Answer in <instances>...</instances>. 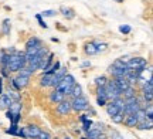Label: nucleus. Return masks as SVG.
<instances>
[{
	"label": "nucleus",
	"mask_w": 153,
	"mask_h": 139,
	"mask_svg": "<svg viewBox=\"0 0 153 139\" xmlns=\"http://www.w3.org/2000/svg\"><path fill=\"white\" fill-rule=\"evenodd\" d=\"M53 58H54V54H53V53H50V54H48V57H47V58L44 60V62H43V67H41V70H43L44 72H45V71H47V70H48L50 67H51V65H53Z\"/></svg>",
	"instance_id": "nucleus-21"
},
{
	"label": "nucleus",
	"mask_w": 153,
	"mask_h": 139,
	"mask_svg": "<svg viewBox=\"0 0 153 139\" xmlns=\"http://www.w3.org/2000/svg\"><path fill=\"white\" fill-rule=\"evenodd\" d=\"M82 123H84V125H82V129H84V131H85V132H88V131H89V129L92 128V125H94V122L92 121H91V119H84V121H82Z\"/></svg>",
	"instance_id": "nucleus-32"
},
{
	"label": "nucleus",
	"mask_w": 153,
	"mask_h": 139,
	"mask_svg": "<svg viewBox=\"0 0 153 139\" xmlns=\"http://www.w3.org/2000/svg\"><path fill=\"white\" fill-rule=\"evenodd\" d=\"M125 105H123V114L125 115H131V114H136L140 109V102L136 97H132V98H126Z\"/></svg>",
	"instance_id": "nucleus-8"
},
{
	"label": "nucleus",
	"mask_w": 153,
	"mask_h": 139,
	"mask_svg": "<svg viewBox=\"0 0 153 139\" xmlns=\"http://www.w3.org/2000/svg\"><path fill=\"white\" fill-rule=\"evenodd\" d=\"M81 65H82V67H89V65H91V62H89V61H85V62H82Z\"/></svg>",
	"instance_id": "nucleus-43"
},
{
	"label": "nucleus",
	"mask_w": 153,
	"mask_h": 139,
	"mask_svg": "<svg viewBox=\"0 0 153 139\" xmlns=\"http://www.w3.org/2000/svg\"><path fill=\"white\" fill-rule=\"evenodd\" d=\"M89 108V104H88V100L81 95V97H76V98H72L71 101V109H75V111H85Z\"/></svg>",
	"instance_id": "nucleus-10"
},
{
	"label": "nucleus",
	"mask_w": 153,
	"mask_h": 139,
	"mask_svg": "<svg viewBox=\"0 0 153 139\" xmlns=\"http://www.w3.org/2000/svg\"><path fill=\"white\" fill-rule=\"evenodd\" d=\"M55 14V11L54 10H45V11H43V13H41V16H54Z\"/></svg>",
	"instance_id": "nucleus-40"
},
{
	"label": "nucleus",
	"mask_w": 153,
	"mask_h": 139,
	"mask_svg": "<svg viewBox=\"0 0 153 139\" xmlns=\"http://www.w3.org/2000/svg\"><path fill=\"white\" fill-rule=\"evenodd\" d=\"M9 20H4V22H3V34H9L10 33V24H9Z\"/></svg>",
	"instance_id": "nucleus-36"
},
{
	"label": "nucleus",
	"mask_w": 153,
	"mask_h": 139,
	"mask_svg": "<svg viewBox=\"0 0 153 139\" xmlns=\"http://www.w3.org/2000/svg\"><path fill=\"white\" fill-rule=\"evenodd\" d=\"M126 62V67L129 68V71H135L137 74H142L145 71V68L148 65V61L146 58H142V57H135V58H131L129 61Z\"/></svg>",
	"instance_id": "nucleus-5"
},
{
	"label": "nucleus",
	"mask_w": 153,
	"mask_h": 139,
	"mask_svg": "<svg viewBox=\"0 0 153 139\" xmlns=\"http://www.w3.org/2000/svg\"><path fill=\"white\" fill-rule=\"evenodd\" d=\"M51 139H57V138H51Z\"/></svg>",
	"instance_id": "nucleus-45"
},
{
	"label": "nucleus",
	"mask_w": 153,
	"mask_h": 139,
	"mask_svg": "<svg viewBox=\"0 0 153 139\" xmlns=\"http://www.w3.org/2000/svg\"><path fill=\"white\" fill-rule=\"evenodd\" d=\"M122 95H123V98H132V97H136V92H135V88L133 87H129V88H126L123 92H122Z\"/></svg>",
	"instance_id": "nucleus-28"
},
{
	"label": "nucleus",
	"mask_w": 153,
	"mask_h": 139,
	"mask_svg": "<svg viewBox=\"0 0 153 139\" xmlns=\"http://www.w3.org/2000/svg\"><path fill=\"white\" fill-rule=\"evenodd\" d=\"M126 80H128V83L131 84H136L137 83V80H139V74L135 71H129L128 74H126Z\"/></svg>",
	"instance_id": "nucleus-22"
},
{
	"label": "nucleus",
	"mask_w": 153,
	"mask_h": 139,
	"mask_svg": "<svg viewBox=\"0 0 153 139\" xmlns=\"http://www.w3.org/2000/svg\"><path fill=\"white\" fill-rule=\"evenodd\" d=\"M108 81V78L105 77V75H101V77H97L95 78V85L97 87H105V84Z\"/></svg>",
	"instance_id": "nucleus-31"
},
{
	"label": "nucleus",
	"mask_w": 153,
	"mask_h": 139,
	"mask_svg": "<svg viewBox=\"0 0 153 139\" xmlns=\"http://www.w3.org/2000/svg\"><path fill=\"white\" fill-rule=\"evenodd\" d=\"M41 132V129L36 126V125H28V126H24V134H26V139L28 138H33V139H37L38 138V134Z\"/></svg>",
	"instance_id": "nucleus-13"
},
{
	"label": "nucleus",
	"mask_w": 153,
	"mask_h": 139,
	"mask_svg": "<svg viewBox=\"0 0 153 139\" xmlns=\"http://www.w3.org/2000/svg\"><path fill=\"white\" fill-rule=\"evenodd\" d=\"M36 19L38 20V23H40V26H41V27L47 28V24H45V22L43 20V16H41V14H37V16H36Z\"/></svg>",
	"instance_id": "nucleus-39"
},
{
	"label": "nucleus",
	"mask_w": 153,
	"mask_h": 139,
	"mask_svg": "<svg viewBox=\"0 0 153 139\" xmlns=\"http://www.w3.org/2000/svg\"><path fill=\"white\" fill-rule=\"evenodd\" d=\"M105 92H106L108 101H114V100H118V98H122V92H120V89L116 87V84H115L114 80L106 81V84H105Z\"/></svg>",
	"instance_id": "nucleus-7"
},
{
	"label": "nucleus",
	"mask_w": 153,
	"mask_h": 139,
	"mask_svg": "<svg viewBox=\"0 0 153 139\" xmlns=\"http://www.w3.org/2000/svg\"><path fill=\"white\" fill-rule=\"evenodd\" d=\"M65 100V97L61 94L60 91H57V89H54L51 94H50V101L53 102V104H60L61 101Z\"/></svg>",
	"instance_id": "nucleus-19"
},
{
	"label": "nucleus",
	"mask_w": 153,
	"mask_h": 139,
	"mask_svg": "<svg viewBox=\"0 0 153 139\" xmlns=\"http://www.w3.org/2000/svg\"><path fill=\"white\" fill-rule=\"evenodd\" d=\"M26 65H27V61H26L24 54L16 53V54H9L7 56V60H6L4 65H1V68H4L7 72H17Z\"/></svg>",
	"instance_id": "nucleus-1"
},
{
	"label": "nucleus",
	"mask_w": 153,
	"mask_h": 139,
	"mask_svg": "<svg viewBox=\"0 0 153 139\" xmlns=\"http://www.w3.org/2000/svg\"><path fill=\"white\" fill-rule=\"evenodd\" d=\"M123 119H125V114H123V109H120L119 112H116L114 117H112V121L115 123H123Z\"/></svg>",
	"instance_id": "nucleus-24"
},
{
	"label": "nucleus",
	"mask_w": 153,
	"mask_h": 139,
	"mask_svg": "<svg viewBox=\"0 0 153 139\" xmlns=\"http://www.w3.org/2000/svg\"><path fill=\"white\" fill-rule=\"evenodd\" d=\"M109 138L111 139H123V136L118 132V131H115V129H112L109 132Z\"/></svg>",
	"instance_id": "nucleus-33"
},
{
	"label": "nucleus",
	"mask_w": 153,
	"mask_h": 139,
	"mask_svg": "<svg viewBox=\"0 0 153 139\" xmlns=\"http://www.w3.org/2000/svg\"><path fill=\"white\" fill-rule=\"evenodd\" d=\"M131 30H132V28L129 27V26H126V24H123V26H119V31L122 34H129V33H131Z\"/></svg>",
	"instance_id": "nucleus-37"
},
{
	"label": "nucleus",
	"mask_w": 153,
	"mask_h": 139,
	"mask_svg": "<svg viewBox=\"0 0 153 139\" xmlns=\"http://www.w3.org/2000/svg\"><path fill=\"white\" fill-rule=\"evenodd\" d=\"M47 54H48V50H47L45 47H41V48L37 51L36 56H33L30 60H27V67L31 68L33 71H36V70H41L43 62H44V60H45V56H47Z\"/></svg>",
	"instance_id": "nucleus-2"
},
{
	"label": "nucleus",
	"mask_w": 153,
	"mask_h": 139,
	"mask_svg": "<svg viewBox=\"0 0 153 139\" xmlns=\"http://www.w3.org/2000/svg\"><path fill=\"white\" fill-rule=\"evenodd\" d=\"M17 131H19V126L14 125V123H11V126L7 131H6V134H10V135H17Z\"/></svg>",
	"instance_id": "nucleus-35"
},
{
	"label": "nucleus",
	"mask_w": 153,
	"mask_h": 139,
	"mask_svg": "<svg viewBox=\"0 0 153 139\" xmlns=\"http://www.w3.org/2000/svg\"><path fill=\"white\" fill-rule=\"evenodd\" d=\"M17 72H19V75H26V77H30L31 74H34L33 70H31V68H28L27 65H26V67H23L22 70H19Z\"/></svg>",
	"instance_id": "nucleus-30"
},
{
	"label": "nucleus",
	"mask_w": 153,
	"mask_h": 139,
	"mask_svg": "<svg viewBox=\"0 0 153 139\" xmlns=\"http://www.w3.org/2000/svg\"><path fill=\"white\" fill-rule=\"evenodd\" d=\"M70 95H71L72 98H76V97H81V95H82V88H81V85L75 83V85L72 87L71 94H70Z\"/></svg>",
	"instance_id": "nucleus-25"
},
{
	"label": "nucleus",
	"mask_w": 153,
	"mask_h": 139,
	"mask_svg": "<svg viewBox=\"0 0 153 139\" xmlns=\"http://www.w3.org/2000/svg\"><path fill=\"white\" fill-rule=\"evenodd\" d=\"M115 1H116V3H122L123 0H115Z\"/></svg>",
	"instance_id": "nucleus-44"
},
{
	"label": "nucleus",
	"mask_w": 153,
	"mask_h": 139,
	"mask_svg": "<svg viewBox=\"0 0 153 139\" xmlns=\"http://www.w3.org/2000/svg\"><path fill=\"white\" fill-rule=\"evenodd\" d=\"M28 81H30V77H26V75H17L14 80H11V84L16 89H23L28 85Z\"/></svg>",
	"instance_id": "nucleus-12"
},
{
	"label": "nucleus",
	"mask_w": 153,
	"mask_h": 139,
	"mask_svg": "<svg viewBox=\"0 0 153 139\" xmlns=\"http://www.w3.org/2000/svg\"><path fill=\"white\" fill-rule=\"evenodd\" d=\"M108 71L116 77H126V74L129 72V68L126 67V62L123 61V58H118L116 61H114V64L108 68Z\"/></svg>",
	"instance_id": "nucleus-4"
},
{
	"label": "nucleus",
	"mask_w": 153,
	"mask_h": 139,
	"mask_svg": "<svg viewBox=\"0 0 153 139\" xmlns=\"http://www.w3.org/2000/svg\"><path fill=\"white\" fill-rule=\"evenodd\" d=\"M114 81H115V84H116V87L120 89V92H123L126 88H129V87H131V84L128 83L126 77H116Z\"/></svg>",
	"instance_id": "nucleus-16"
},
{
	"label": "nucleus",
	"mask_w": 153,
	"mask_h": 139,
	"mask_svg": "<svg viewBox=\"0 0 153 139\" xmlns=\"http://www.w3.org/2000/svg\"><path fill=\"white\" fill-rule=\"evenodd\" d=\"M37 139H51V135H50L48 132H43V131H41V132L38 134Z\"/></svg>",
	"instance_id": "nucleus-38"
},
{
	"label": "nucleus",
	"mask_w": 153,
	"mask_h": 139,
	"mask_svg": "<svg viewBox=\"0 0 153 139\" xmlns=\"http://www.w3.org/2000/svg\"><path fill=\"white\" fill-rule=\"evenodd\" d=\"M82 139H88V138H82ZM94 139H106V136L102 134V135H99V136H97V138H94Z\"/></svg>",
	"instance_id": "nucleus-41"
},
{
	"label": "nucleus",
	"mask_w": 153,
	"mask_h": 139,
	"mask_svg": "<svg viewBox=\"0 0 153 139\" xmlns=\"http://www.w3.org/2000/svg\"><path fill=\"white\" fill-rule=\"evenodd\" d=\"M3 94V80L0 78V95Z\"/></svg>",
	"instance_id": "nucleus-42"
},
{
	"label": "nucleus",
	"mask_w": 153,
	"mask_h": 139,
	"mask_svg": "<svg viewBox=\"0 0 153 139\" xmlns=\"http://www.w3.org/2000/svg\"><path fill=\"white\" fill-rule=\"evenodd\" d=\"M126 126L129 128H135L137 125V115L136 114H131V115H125V119H123Z\"/></svg>",
	"instance_id": "nucleus-17"
},
{
	"label": "nucleus",
	"mask_w": 153,
	"mask_h": 139,
	"mask_svg": "<svg viewBox=\"0 0 153 139\" xmlns=\"http://www.w3.org/2000/svg\"><path fill=\"white\" fill-rule=\"evenodd\" d=\"M74 85H75V78L72 77L71 74H67L65 77L60 81V84L55 87V89H57V91H60L64 97H67V95L71 94V89H72Z\"/></svg>",
	"instance_id": "nucleus-3"
},
{
	"label": "nucleus",
	"mask_w": 153,
	"mask_h": 139,
	"mask_svg": "<svg viewBox=\"0 0 153 139\" xmlns=\"http://www.w3.org/2000/svg\"><path fill=\"white\" fill-rule=\"evenodd\" d=\"M85 53H87L88 56H95L98 53V50H97V47H95L94 43H87L85 44Z\"/></svg>",
	"instance_id": "nucleus-23"
},
{
	"label": "nucleus",
	"mask_w": 153,
	"mask_h": 139,
	"mask_svg": "<svg viewBox=\"0 0 153 139\" xmlns=\"http://www.w3.org/2000/svg\"><path fill=\"white\" fill-rule=\"evenodd\" d=\"M40 84H41V87H51V75L44 74L43 77L40 78Z\"/></svg>",
	"instance_id": "nucleus-27"
},
{
	"label": "nucleus",
	"mask_w": 153,
	"mask_h": 139,
	"mask_svg": "<svg viewBox=\"0 0 153 139\" xmlns=\"http://www.w3.org/2000/svg\"><path fill=\"white\" fill-rule=\"evenodd\" d=\"M70 111H71V101L64 100V101H61L60 104H58V106H57V112L60 115H68Z\"/></svg>",
	"instance_id": "nucleus-15"
},
{
	"label": "nucleus",
	"mask_w": 153,
	"mask_h": 139,
	"mask_svg": "<svg viewBox=\"0 0 153 139\" xmlns=\"http://www.w3.org/2000/svg\"><path fill=\"white\" fill-rule=\"evenodd\" d=\"M65 75H67V70L61 67L54 75H51V87H57V85L60 84V81L65 77Z\"/></svg>",
	"instance_id": "nucleus-14"
},
{
	"label": "nucleus",
	"mask_w": 153,
	"mask_h": 139,
	"mask_svg": "<svg viewBox=\"0 0 153 139\" xmlns=\"http://www.w3.org/2000/svg\"><path fill=\"white\" fill-rule=\"evenodd\" d=\"M94 44H95V47H97V50L99 51H105L106 50V47H108V44L106 43H97V41H94Z\"/></svg>",
	"instance_id": "nucleus-34"
},
{
	"label": "nucleus",
	"mask_w": 153,
	"mask_h": 139,
	"mask_svg": "<svg viewBox=\"0 0 153 139\" xmlns=\"http://www.w3.org/2000/svg\"><path fill=\"white\" fill-rule=\"evenodd\" d=\"M14 101H20V95L16 91H9V92H3L0 95V109H9V106L14 102Z\"/></svg>",
	"instance_id": "nucleus-6"
},
{
	"label": "nucleus",
	"mask_w": 153,
	"mask_h": 139,
	"mask_svg": "<svg viewBox=\"0 0 153 139\" xmlns=\"http://www.w3.org/2000/svg\"><path fill=\"white\" fill-rule=\"evenodd\" d=\"M123 105H125V101L122 100V98H118V100H114V101H111V102H106L105 109H106V114L112 118L116 112L123 109Z\"/></svg>",
	"instance_id": "nucleus-9"
},
{
	"label": "nucleus",
	"mask_w": 153,
	"mask_h": 139,
	"mask_svg": "<svg viewBox=\"0 0 153 139\" xmlns=\"http://www.w3.org/2000/svg\"><path fill=\"white\" fill-rule=\"evenodd\" d=\"M61 13H62V16L67 17V19H72V17L75 16V14H74V10L70 9V7H61Z\"/></svg>",
	"instance_id": "nucleus-29"
},
{
	"label": "nucleus",
	"mask_w": 153,
	"mask_h": 139,
	"mask_svg": "<svg viewBox=\"0 0 153 139\" xmlns=\"http://www.w3.org/2000/svg\"><path fill=\"white\" fill-rule=\"evenodd\" d=\"M40 47H43V43H41V40L37 39V37H31V39H28L27 43H26V50H27V48H40Z\"/></svg>",
	"instance_id": "nucleus-18"
},
{
	"label": "nucleus",
	"mask_w": 153,
	"mask_h": 139,
	"mask_svg": "<svg viewBox=\"0 0 153 139\" xmlns=\"http://www.w3.org/2000/svg\"><path fill=\"white\" fill-rule=\"evenodd\" d=\"M60 68H61V64H60L58 61H57L55 64H53V65H51V67H50L48 70H47V71L44 72V74H47V75H54V74H55L57 71H58Z\"/></svg>",
	"instance_id": "nucleus-26"
},
{
	"label": "nucleus",
	"mask_w": 153,
	"mask_h": 139,
	"mask_svg": "<svg viewBox=\"0 0 153 139\" xmlns=\"http://www.w3.org/2000/svg\"><path fill=\"white\" fill-rule=\"evenodd\" d=\"M137 129H140V131H145V129H148V131H150L153 126V118H146L143 122L137 123L136 125Z\"/></svg>",
	"instance_id": "nucleus-20"
},
{
	"label": "nucleus",
	"mask_w": 153,
	"mask_h": 139,
	"mask_svg": "<svg viewBox=\"0 0 153 139\" xmlns=\"http://www.w3.org/2000/svg\"><path fill=\"white\" fill-rule=\"evenodd\" d=\"M142 95H143V100L146 101L148 104H152V100H153V81H152V78L148 80V83L142 87Z\"/></svg>",
	"instance_id": "nucleus-11"
}]
</instances>
